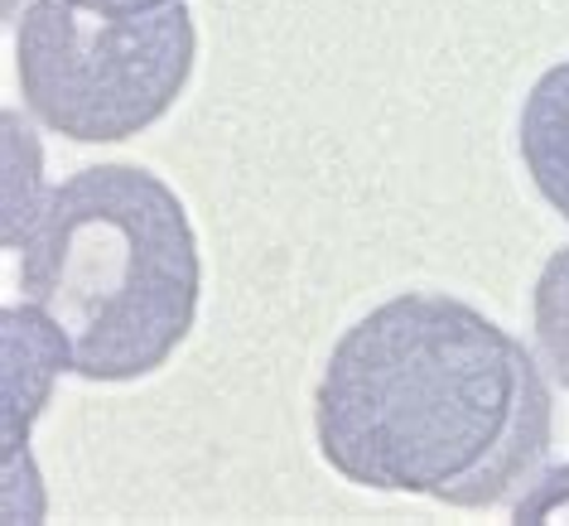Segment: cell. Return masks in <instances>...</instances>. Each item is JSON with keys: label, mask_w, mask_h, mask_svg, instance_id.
<instances>
[{"label": "cell", "mask_w": 569, "mask_h": 526, "mask_svg": "<svg viewBox=\"0 0 569 526\" xmlns=\"http://www.w3.org/2000/svg\"><path fill=\"white\" fill-rule=\"evenodd\" d=\"M333 474L445 507H497L546 474L555 401L502 324L449 295H396L338 338L315 391Z\"/></svg>", "instance_id": "1"}, {"label": "cell", "mask_w": 569, "mask_h": 526, "mask_svg": "<svg viewBox=\"0 0 569 526\" xmlns=\"http://www.w3.org/2000/svg\"><path fill=\"white\" fill-rule=\"evenodd\" d=\"M198 237L179 193L140 165H92L24 218L20 290L63 367L136 381L174 358L198 315Z\"/></svg>", "instance_id": "2"}, {"label": "cell", "mask_w": 569, "mask_h": 526, "mask_svg": "<svg viewBox=\"0 0 569 526\" xmlns=\"http://www.w3.org/2000/svg\"><path fill=\"white\" fill-rule=\"evenodd\" d=\"M198 30L183 0L140 16L88 10L78 0H30L16 68L24 107L53 136L131 140L189 88Z\"/></svg>", "instance_id": "3"}, {"label": "cell", "mask_w": 569, "mask_h": 526, "mask_svg": "<svg viewBox=\"0 0 569 526\" xmlns=\"http://www.w3.org/2000/svg\"><path fill=\"white\" fill-rule=\"evenodd\" d=\"M521 160L540 198L569 222V59L540 73L521 107Z\"/></svg>", "instance_id": "4"}, {"label": "cell", "mask_w": 569, "mask_h": 526, "mask_svg": "<svg viewBox=\"0 0 569 526\" xmlns=\"http://www.w3.org/2000/svg\"><path fill=\"white\" fill-rule=\"evenodd\" d=\"M531 324H536V348L555 381L569 391V247L550 251V261L536 276L531 295Z\"/></svg>", "instance_id": "5"}, {"label": "cell", "mask_w": 569, "mask_h": 526, "mask_svg": "<svg viewBox=\"0 0 569 526\" xmlns=\"http://www.w3.org/2000/svg\"><path fill=\"white\" fill-rule=\"evenodd\" d=\"M517 522H569V464L526 483V497L511 503Z\"/></svg>", "instance_id": "6"}, {"label": "cell", "mask_w": 569, "mask_h": 526, "mask_svg": "<svg viewBox=\"0 0 569 526\" xmlns=\"http://www.w3.org/2000/svg\"><path fill=\"white\" fill-rule=\"evenodd\" d=\"M88 10H111V16H140V10H160L169 0H78Z\"/></svg>", "instance_id": "7"}]
</instances>
